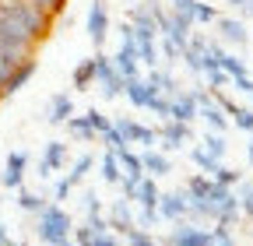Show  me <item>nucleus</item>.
<instances>
[{
	"label": "nucleus",
	"mask_w": 253,
	"mask_h": 246,
	"mask_svg": "<svg viewBox=\"0 0 253 246\" xmlns=\"http://www.w3.org/2000/svg\"><path fill=\"white\" fill-rule=\"evenodd\" d=\"M0 14H4L14 28H21L32 42H42L53 32V18L42 7H36L32 0H0Z\"/></svg>",
	"instance_id": "f257e3e1"
},
{
	"label": "nucleus",
	"mask_w": 253,
	"mask_h": 246,
	"mask_svg": "<svg viewBox=\"0 0 253 246\" xmlns=\"http://www.w3.org/2000/svg\"><path fill=\"white\" fill-rule=\"evenodd\" d=\"M71 214L63 211V204H46L39 214H36V236L46 243V246H60V243H67L71 239Z\"/></svg>",
	"instance_id": "f03ea898"
},
{
	"label": "nucleus",
	"mask_w": 253,
	"mask_h": 246,
	"mask_svg": "<svg viewBox=\"0 0 253 246\" xmlns=\"http://www.w3.org/2000/svg\"><path fill=\"white\" fill-rule=\"evenodd\" d=\"M36 46L39 42H32L21 28H14L4 14H0V53H11L18 60H32V56H36Z\"/></svg>",
	"instance_id": "7ed1b4c3"
},
{
	"label": "nucleus",
	"mask_w": 253,
	"mask_h": 246,
	"mask_svg": "<svg viewBox=\"0 0 253 246\" xmlns=\"http://www.w3.org/2000/svg\"><path fill=\"white\" fill-rule=\"evenodd\" d=\"M91 64H95V84H99L102 99H120V95H123V78L116 74L113 60H109L106 53H95Z\"/></svg>",
	"instance_id": "20e7f679"
},
{
	"label": "nucleus",
	"mask_w": 253,
	"mask_h": 246,
	"mask_svg": "<svg viewBox=\"0 0 253 246\" xmlns=\"http://www.w3.org/2000/svg\"><path fill=\"white\" fill-rule=\"evenodd\" d=\"M84 32H88V39H91L95 53L106 46V36H109V4H106V0H91V4H88Z\"/></svg>",
	"instance_id": "39448f33"
},
{
	"label": "nucleus",
	"mask_w": 253,
	"mask_h": 246,
	"mask_svg": "<svg viewBox=\"0 0 253 246\" xmlns=\"http://www.w3.org/2000/svg\"><path fill=\"white\" fill-rule=\"evenodd\" d=\"M91 169H95V159H91V155H78V159H74V165H71V172L56 183V190H53V204H63V201H67V197L81 187V183H84V176H88Z\"/></svg>",
	"instance_id": "423d86ee"
},
{
	"label": "nucleus",
	"mask_w": 253,
	"mask_h": 246,
	"mask_svg": "<svg viewBox=\"0 0 253 246\" xmlns=\"http://www.w3.org/2000/svg\"><path fill=\"white\" fill-rule=\"evenodd\" d=\"M162 246H214V239H211V229H201L194 222H176V229Z\"/></svg>",
	"instance_id": "0eeeda50"
},
{
	"label": "nucleus",
	"mask_w": 253,
	"mask_h": 246,
	"mask_svg": "<svg viewBox=\"0 0 253 246\" xmlns=\"http://www.w3.org/2000/svg\"><path fill=\"white\" fill-rule=\"evenodd\" d=\"M113 127H116V134L123 137V144H144V148H151V144L158 141V130H151V127H144V123H137L134 116H120V120H113Z\"/></svg>",
	"instance_id": "6e6552de"
},
{
	"label": "nucleus",
	"mask_w": 253,
	"mask_h": 246,
	"mask_svg": "<svg viewBox=\"0 0 253 246\" xmlns=\"http://www.w3.org/2000/svg\"><path fill=\"white\" fill-rule=\"evenodd\" d=\"M25 172H28V151H7L4 172H0V187L4 190H21L25 187Z\"/></svg>",
	"instance_id": "1a4fd4ad"
},
{
	"label": "nucleus",
	"mask_w": 253,
	"mask_h": 246,
	"mask_svg": "<svg viewBox=\"0 0 253 246\" xmlns=\"http://www.w3.org/2000/svg\"><path fill=\"white\" fill-rule=\"evenodd\" d=\"M186 214H190V197L186 190H169L158 197V218L162 222H186Z\"/></svg>",
	"instance_id": "9d476101"
},
{
	"label": "nucleus",
	"mask_w": 253,
	"mask_h": 246,
	"mask_svg": "<svg viewBox=\"0 0 253 246\" xmlns=\"http://www.w3.org/2000/svg\"><path fill=\"white\" fill-rule=\"evenodd\" d=\"M218 36H221V42H229V46H236V49H246V42H250V32H246V25H243V18H236V14H218Z\"/></svg>",
	"instance_id": "9b49d317"
},
{
	"label": "nucleus",
	"mask_w": 253,
	"mask_h": 246,
	"mask_svg": "<svg viewBox=\"0 0 253 246\" xmlns=\"http://www.w3.org/2000/svg\"><path fill=\"white\" fill-rule=\"evenodd\" d=\"M109 60H113V67H116V74H120L123 81L141 78V64H137V49H134V42H120L116 56H109Z\"/></svg>",
	"instance_id": "f8f14e48"
},
{
	"label": "nucleus",
	"mask_w": 253,
	"mask_h": 246,
	"mask_svg": "<svg viewBox=\"0 0 253 246\" xmlns=\"http://www.w3.org/2000/svg\"><path fill=\"white\" fill-rule=\"evenodd\" d=\"M169 120L186 123V127L197 120V99H194V91H176V95L169 99Z\"/></svg>",
	"instance_id": "ddd939ff"
},
{
	"label": "nucleus",
	"mask_w": 253,
	"mask_h": 246,
	"mask_svg": "<svg viewBox=\"0 0 253 246\" xmlns=\"http://www.w3.org/2000/svg\"><path fill=\"white\" fill-rule=\"evenodd\" d=\"M190 137H194V130L186 123H176V120H166L162 130H158V141H162L166 151H179L183 144H190Z\"/></svg>",
	"instance_id": "4468645a"
},
{
	"label": "nucleus",
	"mask_w": 253,
	"mask_h": 246,
	"mask_svg": "<svg viewBox=\"0 0 253 246\" xmlns=\"http://www.w3.org/2000/svg\"><path fill=\"white\" fill-rule=\"evenodd\" d=\"M74 116V99L67 95V91H56V95L49 99V106H46V123L49 127H63Z\"/></svg>",
	"instance_id": "2eb2a0df"
},
{
	"label": "nucleus",
	"mask_w": 253,
	"mask_h": 246,
	"mask_svg": "<svg viewBox=\"0 0 253 246\" xmlns=\"http://www.w3.org/2000/svg\"><path fill=\"white\" fill-rule=\"evenodd\" d=\"M63 165H67V144H63V141H49L46 151H42V159H39V176L46 179V176H53Z\"/></svg>",
	"instance_id": "dca6fc26"
},
{
	"label": "nucleus",
	"mask_w": 253,
	"mask_h": 246,
	"mask_svg": "<svg viewBox=\"0 0 253 246\" xmlns=\"http://www.w3.org/2000/svg\"><path fill=\"white\" fill-rule=\"evenodd\" d=\"M32 74H36V56H32V60H21V64L14 67V74L4 81V88H0V102L11 99V95H18V91L28 84V78H32Z\"/></svg>",
	"instance_id": "f3484780"
},
{
	"label": "nucleus",
	"mask_w": 253,
	"mask_h": 246,
	"mask_svg": "<svg viewBox=\"0 0 253 246\" xmlns=\"http://www.w3.org/2000/svg\"><path fill=\"white\" fill-rule=\"evenodd\" d=\"M141 169H144V176L158 179V176H169V172H172V162H169V155H166V151H155V148H148L144 155H141Z\"/></svg>",
	"instance_id": "a211bd4d"
},
{
	"label": "nucleus",
	"mask_w": 253,
	"mask_h": 246,
	"mask_svg": "<svg viewBox=\"0 0 253 246\" xmlns=\"http://www.w3.org/2000/svg\"><path fill=\"white\" fill-rule=\"evenodd\" d=\"M158 197H162L158 183H155L151 176H144V179L137 183V194H134V201L141 204V211H158Z\"/></svg>",
	"instance_id": "6ab92c4d"
},
{
	"label": "nucleus",
	"mask_w": 253,
	"mask_h": 246,
	"mask_svg": "<svg viewBox=\"0 0 253 246\" xmlns=\"http://www.w3.org/2000/svg\"><path fill=\"white\" fill-rule=\"evenodd\" d=\"M197 116L208 123V130L211 134H225L229 130V116L218 109V102H208V106H197Z\"/></svg>",
	"instance_id": "aec40b11"
},
{
	"label": "nucleus",
	"mask_w": 253,
	"mask_h": 246,
	"mask_svg": "<svg viewBox=\"0 0 253 246\" xmlns=\"http://www.w3.org/2000/svg\"><path fill=\"white\" fill-rule=\"evenodd\" d=\"M204 36H190V42H186V49L179 53V60L186 64V71H194V74H201V60H204Z\"/></svg>",
	"instance_id": "412c9836"
},
{
	"label": "nucleus",
	"mask_w": 253,
	"mask_h": 246,
	"mask_svg": "<svg viewBox=\"0 0 253 246\" xmlns=\"http://www.w3.org/2000/svg\"><path fill=\"white\" fill-rule=\"evenodd\" d=\"M123 95H126V102H130V106L144 109V106H148V99L155 95V91L144 84V78H130V81H123Z\"/></svg>",
	"instance_id": "4be33fe9"
},
{
	"label": "nucleus",
	"mask_w": 253,
	"mask_h": 246,
	"mask_svg": "<svg viewBox=\"0 0 253 246\" xmlns=\"http://www.w3.org/2000/svg\"><path fill=\"white\" fill-rule=\"evenodd\" d=\"M211 187H214V179H211V176L194 172V176L186 179V187H183V190H186L190 201H208V197H211Z\"/></svg>",
	"instance_id": "5701e85b"
},
{
	"label": "nucleus",
	"mask_w": 253,
	"mask_h": 246,
	"mask_svg": "<svg viewBox=\"0 0 253 246\" xmlns=\"http://www.w3.org/2000/svg\"><path fill=\"white\" fill-rule=\"evenodd\" d=\"M134 49H137V64L141 67H158V39H137L134 36Z\"/></svg>",
	"instance_id": "b1692460"
},
{
	"label": "nucleus",
	"mask_w": 253,
	"mask_h": 246,
	"mask_svg": "<svg viewBox=\"0 0 253 246\" xmlns=\"http://www.w3.org/2000/svg\"><path fill=\"white\" fill-rule=\"evenodd\" d=\"M71 84H74L78 91H88V88L95 84V64H91V56H88V60H81V64L74 67V74H71Z\"/></svg>",
	"instance_id": "393cba45"
},
{
	"label": "nucleus",
	"mask_w": 253,
	"mask_h": 246,
	"mask_svg": "<svg viewBox=\"0 0 253 246\" xmlns=\"http://www.w3.org/2000/svg\"><path fill=\"white\" fill-rule=\"evenodd\" d=\"M218 64H221V71H225V74H229L232 81H236V78H246V74H250L246 60H243V56H236L232 49H225V53H221V60H218Z\"/></svg>",
	"instance_id": "a878e982"
},
{
	"label": "nucleus",
	"mask_w": 253,
	"mask_h": 246,
	"mask_svg": "<svg viewBox=\"0 0 253 246\" xmlns=\"http://www.w3.org/2000/svg\"><path fill=\"white\" fill-rule=\"evenodd\" d=\"M46 204H49V201H46L42 194H36V190H25V187L18 190V207H21L25 214H39Z\"/></svg>",
	"instance_id": "bb28decb"
},
{
	"label": "nucleus",
	"mask_w": 253,
	"mask_h": 246,
	"mask_svg": "<svg viewBox=\"0 0 253 246\" xmlns=\"http://www.w3.org/2000/svg\"><path fill=\"white\" fill-rule=\"evenodd\" d=\"M204 151H208L214 162H221V159H225V151H229L225 134H211V130H204Z\"/></svg>",
	"instance_id": "cd10ccee"
},
{
	"label": "nucleus",
	"mask_w": 253,
	"mask_h": 246,
	"mask_svg": "<svg viewBox=\"0 0 253 246\" xmlns=\"http://www.w3.org/2000/svg\"><path fill=\"white\" fill-rule=\"evenodd\" d=\"M63 127H67V134L74 137V141H84V144H91L95 141V134H91V127L84 123V116H71L67 123H63Z\"/></svg>",
	"instance_id": "c85d7f7f"
},
{
	"label": "nucleus",
	"mask_w": 253,
	"mask_h": 246,
	"mask_svg": "<svg viewBox=\"0 0 253 246\" xmlns=\"http://www.w3.org/2000/svg\"><path fill=\"white\" fill-rule=\"evenodd\" d=\"M102 179L106 183H116V187H120V179H123V169H120V162H116V155H113V151H106V155H102Z\"/></svg>",
	"instance_id": "c756f323"
},
{
	"label": "nucleus",
	"mask_w": 253,
	"mask_h": 246,
	"mask_svg": "<svg viewBox=\"0 0 253 246\" xmlns=\"http://www.w3.org/2000/svg\"><path fill=\"white\" fill-rule=\"evenodd\" d=\"M84 123H88V127H91V134H95V137H99L102 130H109V127H113V120H109L106 113H99V109H95V106H91V109L84 113Z\"/></svg>",
	"instance_id": "7c9ffc66"
},
{
	"label": "nucleus",
	"mask_w": 253,
	"mask_h": 246,
	"mask_svg": "<svg viewBox=\"0 0 253 246\" xmlns=\"http://www.w3.org/2000/svg\"><path fill=\"white\" fill-rule=\"evenodd\" d=\"M190 159H194V165L204 172V176H214V169L221 165V162H214L211 155H208V151L204 148H190Z\"/></svg>",
	"instance_id": "2f4dec72"
},
{
	"label": "nucleus",
	"mask_w": 253,
	"mask_h": 246,
	"mask_svg": "<svg viewBox=\"0 0 253 246\" xmlns=\"http://www.w3.org/2000/svg\"><path fill=\"white\" fill-rule=\"evenodd\" d=\"M123 243L126 246H162V243H158L151 232H144V229H130V232L123 236Z\"/></svg>",
	"instance_id": "473e14b6"
},
{
	"label": "nucleus",
	"mask_w": 253,
	"mask_h": 246,
	"mask_svg": "<svg viewBox=\"0 0 253 246\" xmlns=\"http://www.w3.org/2000/svg\"><path fill=\"white\" fill-rule=\"evenodd\" d=\"M211 21H218V7L197 0V4H194V25H211Z\"/></svg>",
	"instance_id": "72a5a7b5"
},
{
	"label": "nucleus",
	"mask_w": 253,
	"mask_h": 246,
	"mask_svg": "<svg viewBox=\"0 0 253 246\" xmlns=\"http://www.w3.org/2000/svg\"><path fill=\"white\" fill-rule=\"evenodd\" d=\"M229 116H232V123H236V127H239V130H246V134H253V109H243V106H236V109H232Z\"/></svg>",
	"instance_id": "f704fd0d"
},
{
	"label": "nucleus",
	"mask_w": 253,
	"mask_h": 246,
	"mask_svg": "<svg viewBox=\"0 0 253 246\" xmlns=\"http://www.w3.org/2000/svg\"><path fill=\"white\" fill-rule=\"evenodd\" d=\"M84 218H102V201H99L95 190L84 194Z\"/></svg>",
	"instance_id": "c9c22d12"
},
{
	"label": "nucleus",
	"mask_w": 253,
	"mask_h": 246,
	"mask_svg": "<svg viewBox=\"0 0 253 246\" xmlns=\"http://www.w3.org/2000/svg\"><path fill=\"white\" fill-rule=\"evenodd\" d=\"M211 179H214V183H221V187H236V183H239V172H236V169H229V165H218Z\"/></svg>",
	"instance_id": "e433bc0d"
},
{
	"label": "nucleus",
	"mask_w": 253,
	"mask_h": 246,
	"mask_svg": "<svg viewBox=\"0 0 253 246\" xmlns=\"http://www.w3.org/2000/svg\"><path fill=\"white\" fill-rule=\"evenodd\" d=\"M21 64V60L18 56H11V53H0V88H4V81L14 74V67Z\"/></svg>",
	"instance_id": "4c0bfd02"
},
{
	"label": "nucleus",
	"mask_w": 253,
	"mask_h": 246,
	"mask_svg": "<svg viewBox=\"0 0 253 246\" xmlns=\"http://www.w3.org/2000/svg\"><path fill=\"white\" fill-rule=\"evenodd\" d=\"M32 4H36V7H42V11H46V14L56 21V18L63 14V7H67V0H32Z\"/></svg>",
	"instance_id": "58836bf2"
},
{
	"label": "nucleus",
	"mask_w": 253,
	"mask_h": 246,
	"mask_svg": "<svg viewBox=\"0 0 253 246\" xmlns=\"http://www.w3.org/2000/svg\"><path fill=\"white\" fill-rule=\"evenodd\" d=\"M144 109H151L155 116H162V120H169V99H166V95H151Z\"/></svg>",
	"instance_id": "ea45409f"
},
{
	"label": "nucleus",
	"mask_w": 253,
	"mask_h": 246,
	"mask_svg": "<svg viewBox=\"0 0 253 246\" xmlns=\"http://www.w3.org/2000/svg\"><path fill=\"white\" fill-rule=\"evenodd\" d=\"M211 239H214V246H236V236H232L225 225H214V229H211Z\"/></svg>",
	"instance_id": "a19ab883"
},
{
	"label": "nucleus",
	"mask_w": 253,
	"mask_h": 246,
	"mask_svg": "<svg viewBox=\"0 0 253 246\" xmlns=\"http://www.w3.org/2000/svg\"><path fill=\"white\" fill-rule=\"evenodd\" d=\"M232 88H236V91H243V95H250V91H253V78H250V74H246V78H236V81H232Z\"/></svg>",
	"instance_id": "79ce46f5"
},
{
	"label": "nucleus",
	"mask_w": 253,
	"mask_h": 246,
	"mask_svg": "<svg viewBox=\"0 0 253 246\" xmlns=\"http://www.w3.org/2000/svg\"><path fill=\"white\" fill-rule=\"evenodd\" d=\"M91 246H123V243H120L113 232H106V236H95V243H91Z\"/></svg>",
	"instance_id": "37998d69"
},
{
	"label": "nucleus",
	"mask_w": 253,
	"mask_h": 246,
	"mask_svg": "<svg viewBox=\"0 0 253 246\" xmlns=\"http://www.w3.org/2000/svg\"><path fill=\"white\" fill-rule=\"evenodd\" d=\"M239 201H243V214H250V218H253V187H250Z\"/></svg>",
	"instance_id": "c03bdc74"
},
{
	"label": "nucleus",
	"mask_w": 253,
	"mask_h": 246,
	"mask_svg": "<svg viewBox=\"0 0 253 246\" xmlns=\"http://www.w3.org/2000/svg\"><path fill=\"white\" fill-rule=\"evenodd\" d=\"M162 56H166V60H179V49H176L169 39H162Z\"/></svg>",
	"instance_id": "a18cd8bd"
},
{
	"label": "nucleus",
	"mask_w": 253,
	"mask_h": 246,
	"mask_svg": "<svg viewBox=\"0 0 253 246\" xmlns=\"http://www.w3.org/2000/svg\"><path fill=\"white\" fill-rule=\"evenodd\" d=\"M225 4L236 11V18H243V11H246V4H250V0H225Z\"/></svg>",
	"instance_id": "49530a36"
},
{
	"label": "nucleus",
	"mask_w": 253,
	"mask_h": 246,
	"mask_svg": "<svg viewBox=\"0 0 253 246\" xmlns=\"http://www.w3.org/2000/svg\"><path fill=\"white\" fill-rule=\"evenodd\" d=\"M11 236H7V225H0V243H7Z\"/></svg>",
	"instance_id": "de8ad7c7"
},
{
	"label": "nucleus",
	"mask_w": 253,
	"mask_h": 246,
	"mask_svg": "<svg viewBox=\"0 0 253 246\" xmlns=\"http://www.w3.org/2000/svg\"><path fill=\"white\" fill-rule=\"evenodd\" d=\"M246 155H250V165H253V134H250V151H246Z\"/></svg>",
	"instance_id": "09e8293b"
},
{
	"label": "nucleus",
	"mask_w": 253,
	"mask_h": 246,
	"mask_svg": "<svg viewBox=\"0 0 253 246\" xmlns=\"http://www.w3.org/2000/svg\"><path fill=\"white\" fill-rule=\"evenodd\" d=\"M60 246H74V243H71V239H67V243H60Z\"/></svg>",
	"instance_id": "8fccbe9b"
},
{
	"label": "nucleus",
	"mask_w": 253,
	"mask_h": 246,
	"mask_svg": "<svg viewBox=\"0 0 253 246\" xmlns=\"http://www.w3.org/2000/svg\"><path fill=\"white\" fill-rule=\"evenodd\" d=\"M11 246H28V243H11Z\"/></svg>",
	"instance_id": "3c124183"
},
{
	"label": "nucleus",
	"mask_w": 253,
	"mask_h": 246,
	"mask_svg": "<svg viewBox=\"0 0 253 246\" xmlns=\"http://www.w3.org/2000/svg\"><path fill=\"white\" fill-rule=\"evenodd\" d=\"M0 246H11V239H7V243H0Z\"/></svg>",
	"instance_id": "603ef678"
},
{
	"label": "nucleus",
	"mask_w": 253,
	"mask_h": 246,
	"mask_svg": "<svg viewBox=\"0 0 253 246\" xmlns=\"http://www.w3.org/2000/svg\"><path fill=\"white\" fill-rule=\"evenodd\" d=\"M250 99H253V91H250Z\"/></svg>",
	"instance_id": "864d4df0"
},
{
	"label": "nucleus",
	"mask_w": 253,
	"mask_h": 246,
	"mask_svg": "<svg viewBox=\"0 0 253 246\" xmlns=\"http://www.w3.org/2000/svg\"><path fill=\"white\" fill-rule=\"evenodd\" d=\"M0 190H4V187H0Z\"/></svg>",
	"instance_id": "5fc2aeb1"
}]
</instances>
